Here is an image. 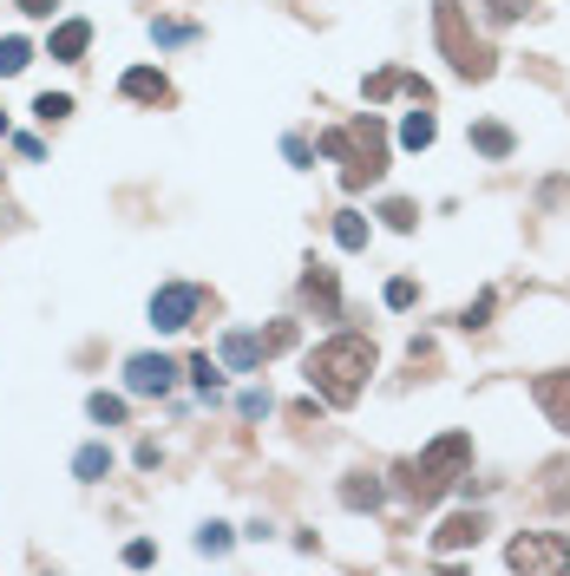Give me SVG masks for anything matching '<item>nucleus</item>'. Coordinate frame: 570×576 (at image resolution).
<instances>
[{
  "mask_svg": "<svg viewBox=\"0 0 570 576\" xmlns=\"http://www.w3.org/2000/svg\"><path fill=\"white\" fill-rule=\"evenodd\" d=\"M367 373H373V341H360V334H334V341H321L308 354V387L328 394L334 407H354L360 400Z\"/></svg>",
  "mask_w": 570,
  "mask_h": 576,
  "instance_id": "nucleus-1",
  "label": "nucleus"
},
{
  "mask_svg": "<svg viewBox=\"0 0 570 576\" xmlns=\"http://www.w3.org/2000/svg\"><path fill=\"white\" fill-rule=\"evenodd\" d=\"M321 151L341 157V183H347V190L380 183V170H388V131H380V118H354L347 131H328Z\"/></svg>",
  "mask_w": 570,
  "mask_h": 576,
  "instance_id": "nucleus-2",
  "label": "nucleus"
},
{
  "mask_svg": "<svg viewBox=\"0 0 570 576\" xmlns=\"http://www.w3.org/2000/svg\"><path fill=\"white\" fill-rule=\"evenodd\" d=\"M466 459H472V439H466V433H446V439H433L420 459H407V465H401V485H407V498H414V504H433V498H440V491H446V485L466 472Z\"/></svg>",
  "mask_w": 570,
  "mask_h": 576,
  "instance_id": "nucleus-3",
  "label": "nucleus"
},
{
  "mask_svg": "<svg viewBox=\"0 0 570 576\" xmlns=\"http://www.w3.org/2000/svg\"><path fill=\"white\" fill-rule=\"evenodd\" d=\"M433 27H440V47H446L459 79H492V47L479 34H466V8H459V0H433Z\"/></svg>",
  "mask_w": 570,
  "mask_h": 576,
  "instance_id": "nucleus-4",
  "label": "nucleus"
},
{
  "mask_svg": "<svg viewBox=\"0 0 570 576\" xmlns=\"http://www.w3.org/2000/svg\"><path fill=\"white\" fill-rule=\"evenodd\" d=\"M505 563L511 569H537V576H563L570 569V543L557 530H524V537H511Z\"/></svg>",
  "mask_w": 570,
  "mask_h": 576,
  "instance_id": "nucleus-5",
  "label": "nucleus"
},
{
  "mask_svg": "<svg viewBox=\"0 0 570 576\" xmlns=\"http://www.w3.org/2000/svg\"><path fill=\"white\" fill-rule=\"evenodd\" d=\"M198 289L190 282H170V289H157L151 295V328H164V334H177V328H190V315H198Z\"/></svg>",
  "mask_w": 570,
  "mask_h": 576,
  "instance_id": "nucleus-6",
  "label": "nucleus"
},
{
  "mask_svg": "<svg viewBox=\"0 0 570 576\" xmlns=\"http://www.w3.org/2000/svg\"><path fill=\"white\" fill-rule=\"evenodd\" d=\"M531 394H537V407L550 413V426L570 433V373H537V387H531Z\"/></svg>",
  "mask_w": 570,
  "mask_h": 576,
  "instance_id": "nucleus-7",
  "label": "nucleus"
},
{
  "mask_svg": "<svg viewBox=\"0 0 570 576\" xmlns=\"http://www.w3.org/2000/svg\"><path fill=\"white\" fill-rule=\"evenodd\" d=\"M170 360L164 354H138L131 367H125V380H131V394H170Z\"/></svg>",
  "mask_w": 570,
  "mask_h": 576,
  "instance_id": "nucleus-8",
  "label": "nucleus"
},
{
  "mask_svg": "<svg viewBox=\"0 0 570 576\" xmlns=\"http://www.w3.org/2000/svg\"><path fill=\"white\" fill-rule=\"evenodd\" d=\"M479 537H485V517H479V511H459V517H446V524L433 530L440 550H466V543H479Z\"/></svg>",
  "mask_w": 570,
  "mask_h": 576,
  "instance_id": "nucleus-9",
  "label": "nucleus"
},
{
  "mask_svg": "<svg viewBox=\"0 0 570 576\" xmlns=\"http://www.w3.org/2000/svg\"><path fill=\"white\" fill-rule=\"evenodd\" d=\"M125 99H144V105H164V99H170V86H164V73H151V66H138V73H125Z\"/></svg>",
  "mask_w": 570,
  "mask_h": 576,
  "instance_id": "nucleus-10",
  "label": "nucleus"
},
{
  "mask_svg": "<svg viewBox=\"0 0 570 576\" xmlns=\"http://www.w3.org/2000/svg\"><path fill=\"white\" fill-rule=\"evenodd\" d=\"M224 360H230V367H243V373H250V367H263V334H224Z\"/></svg>",
  "mask_w": 570,
  "mask_h": 576,
  "instance_id": "nucleus-11",
  "label": "nucleus"
},
{
  "mask_svg": "<svg viewBox=\"0 0 570 576\" xmlns=\"http://www.w3.org/2000/svg\"><path fill=\"white\" fill-rule=\"evenodd\" d=\"M86 40H92V27H86V21H66V27L53 34V60H79Z\"/></svg>",
  "mask_w": 570,
  "mask_h": 576,
  "instance_id": "nucleus-12",
  "label": "nucleus"
},
{
  "mask_svg": "<svg viewBox=\"0 0 570 576\" xmlns=\"http://www.w3.org/2000/svg\"><path fill=\"white\" fill-rule=\"evenodd\" d=\"M433 131H440V125H433V112H407L401 144H407V151H427V144H433Z\"/></svg>",
  "mask_w": 570,
  "mask_h": 576,
  "instance_id": "nucleus-13",
  "label": "nucleus"
},
{
  "mask_svg": "<svg viewBox=\"0 0 570 576\" xmlns=\"http://www.w3.org/2000/svg\"><path fill=\"white\" fill-rule=\"evenodd\" d=\"M341 504H354V511H373V504H380V485H373L367 472H354V478L341 485Z\"/></svg>",
  "mask_w": 570,
  "mask_h": 576,
  "instance_id": "nucleus-14",
  "label": "nucleus"
},
{
  "mask_svg": "<svg viewBox=\"0 0 570 576\" xmlns=\"http://www.w3.org/2000/svg\"><path fill=\"white\" fill-rule=\"evenodd\" d=\"M472 144H479L485 157H511V131H505V125H472Z\"/></svg>",
  "mask_w": 570,
  "mask_h": 576,
  "instance_id": "nucleus-15",
  "label": "nucleus"
},
{
  "mask_svg": "<svg viewBox=\"0 0 570 576\" xmlns=\"http://www.w3.org/2000/svg\"><path fill=\"white\" fill-rule=\"evenodd\" d=\"M334 243H341V249H367V223H360V217H341V223H334Z\"/></svg>",
  "mask_w": 570,
  "mask_h": 576,
  "instance_id": "nucleus-16",
  "label": "nucleus"
},
{
  "mask_svg": "<svg viewBox=\"0 0 570 576\" xmlns=\"http://www.w3.org/2000/svg\"><path fill=\"white\" fill-rule=\"evenodd\" d=\"M105 472H112V452L105 446H86L79 452V478H105Z\"/></svg>",
  "mask_w": 570,
  "mask_h": 576,
  "instance_id": "nucleus-17",
  "label": "nucleus"
},
{
  "mask_svg": "<svg viewBox=\"0 0 570 576\" xmlns=\"http://www.w3.org/2000/svg\"><path fill=\"white\" fill-rule=\"evenodd\" d=\"M27 60H34V47H27V40H0V73H21Z\"/></svg>",
  "mask_w": 570,
  "mask_h": 576,
  "instance_id": "nucleus-18",
  "label": "nucleus"
},
{
  "mask_svg": "<svg viewBox=\"0 0 570 576\" xmlns=\"http://www.w3.org/2000/svg\"><path fill=\"white\" fill-rule=\"evenodd\" d=\"M308 295H315V302L334 315V276H328V269H308Z\"/></svg>",
  "mask_w": 570,
  "mask_h": 576,
  "instance_id": "nucleus-19",
  "label": "nucleus"
},
{
  "mask_svg": "<svg viewBox=\"0 0 570 576\" xmlns=\"http://www.w3.org/2000/svg\"><path fill=\"white\" fill-rule=\"evenodd\" d=\"M92 420H99V426H118V420H125V400H112V394H92Z\"/></svg>",
  "mask_w": 570,
  "mask_h": 576,
  "instance_id": "nucleus-20",
  "label": "nucleus"
},
{
  "mask_svg": "<svg viewBox=\"0 0 570 576\" xmlns=\"http://www.w3.org/2000/svg\"><path fill=\"white\" fill-rule=\"evenodd\" d=\"M34 112H40V118H47V125H53V118H66V112H73V99H66V92H47V99H40V105H34Z\"/></svg>",
  "mask_w": 570,
  "mask_h": 576,
  "instance_id": "nucleus-21",
  "label": "nucleus"
},
{
  "mask_svg": "<svg viewBox=\"0 0 570 576\" xmlns=\"http://www.w3.org/2000/svg\"><path fill=\"white\" fill-rule=\"evenodd\" d=\"M524 8H531V0H485V14H492V21H518Z\"/></svg>",
  "mask_w": 570,
  "mask_h": 576,
  "instance_id": "nucleus-22",
  "label": "nucleus"
},
{
  "mask_svg": "<svg viewBox=\"0 0 570 576\" xmlns=\"http://www.w3.org/2000/svg\"><path fill=\"white\" fill-rule=\"evenodd\" d=\"M414 295H420V289H414L407 276H401V282H388V308H414Z\"/></svg>",
  "mask_w": 570,
  "mask_h": 576,
  "instance_id": "nucleus-23",
  "label": "nucleus"
},
{
  "mask_svg": "<svg viewBox=\"0 0 570 576\" xmlns=\"http://www.w3.org/2000/svg\"><path fill=\"white\" fill-rule=\"evenodd\" d=\"M380 217H388L394 230H414V223H420V217H414V204H388V210H380Z\"/></svg>",
  "mask_w": 570,
  "mask_h": 576,
  "instance_id": "nucleus-24",
  "label": "nucleus"
},
{
  "mask_svg": "<svg viewBox=\"0 0 570 576\" xmlns=\"http://www.w3.org/2000/svg\"><path fill=\"white\" fill-rule=\"evenodd\" d=\"M190 373H198V387H204V394H217V387H224V380H217V367H211V354H204L198 367H190Z\"/></svg>",
  "mask_w": 570,
  "mask_h": 576,
  "instance_id": "nucleus-25",
  "label": "nucleus"
},
{
  "mask_svg": "<svg viewBox=\"0 0 570 576\" xmlns=\"http://www.w3.org/2000/svg\"><path fill=\"white\" fill-rule=\"evenodd\" d=\"M485 315H492V295H479V302H472V308H466V315H459V321H466V328H479V321H485Z\"/></svg>",
  "mask_w": 570,
  "mask_h": 576,
  "instance_id": "nucleus-26",
  "label": "nucleus"
},
{
  "mask_svg": "<svg viewBox=\"0 0 570 576\" xmlns=\"http://www.w3.org/2000/svg\"><path fill=\"white\" fill-rule=\"evenodd\" d=\"M14 8H21V14H53L60 0H14Z\"/></svg>",
  "mask_w": 570,
  "mask_h": 576,
  "instance_id": "nucleus-27",
  "label": "nucleus"
}]
</instances>
